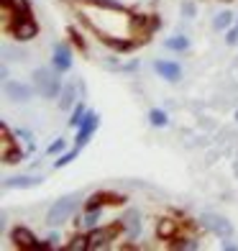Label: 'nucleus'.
<instances>
[{
	"mask_svg": "<svg viewBox=\"0 0 238 251\" xmlns=\"http://www.w3.org/2000/svg\"><path fill=\"white\" fill-rule=\"evenodd\" d=\"M33 90L36 95L47 98V100H54L62 95V79H59V70L51 64V67H39L33 72Z\"/></svg>",
	"mask_w": 238,
	"mask_h": 251,
	"instance_id": "f257e3e1",
	"label": "nucleus"
},
{
	"mask_svg": "<svg viewBox=\"0 0 238 251\" xmlns=\"http://www.w3.org/2000/svg\"><path fill=\"white\" fill-rule=\"evenodd\" d=\"M77 205H79V195H64L62 200H56V202L51 205V210H49V215H47V223H51V226L64 223V221L77 210Z\"/></svg>",
	"mask_w": 238,
	"mask_h": 251,
	"instance_id": "f03ea898",
	"label": "nucleus"
},
{
	"mask_svg": "<svg viewBox=\"0 0 238 251\" xmlns=\"http://www.w3.org/2000/svg\"><path fill=\"white\" fill-rule=\"evenodd\" d=\"M16 18H13V36L18 39V41H28V39H33L39 33V26H36V21L31 18V13H13Z\"/></svg>",
	"mask_w": 238,
	"mask_h": 251,
	"instance_id": "7ed1b4c3",
	"label": "nucleus"
},
{
	"mask_svg": "<svg viewBox=\"0 0 238 251\" xmlns=\"http://www.w3.org/2000/svg\"><path fill=\"white\" fill-rule=\"evenodd\" d=\"M200 223L208 228L210 233H215L218 238H231L233 236V226L223 218V215H215V213H202L200 215Z\"/></svg>",
	"mask_w": 238,
	"mask_h": 251,
	"instance_id": "20e7f679",
	"label": "nucleus"
},
{
	"mask_svg": "<svg viewBox=\"0 0 238 251\" xmlns=\"http://www.w3.org/2000/svg\"><path fill=\"white\" fill-rule=\"evenodd\" d=\"M97 126H100V116H97V113H93V110H87L82 123H79V128H77V136H74V141H77L79 149H82V146L90 141V136L97 131Z\"/></svg>",
	"mask_w": 238,
	"mask_h": 251,
	"instance_id": "39448f33",
	"label": "nucleus"
},
{
	"mask_svg": "<svg viewBox=\"0 0 238 251\" xmlns=\"http://www.w3.org/2000/svg\"><path fill=\"white\" fill-rule=\"evenodd\" d=\"M123 228V223H113V226H108V228H93V233H90V249H103V246H108L113 238L118 236V231Z\"/></svg>",
	"mask_w": 238,
	"mask_h": 251,
	"instance_id": "423d86ee",
	"label": "nucleus"
},
{
	"mask_svg": "<svg viewBox=\"0 0 238 251\" xmlns=\"http://www.w3.org/2000/svg\"><path fill=\"white\" fill-rule=\"evenodd\" d=\"M36 93L31 85H24V82H10V79H5V95L10 98V100H16V102H26V100H31V95Z\"/></svg>",
	"mask_w": 238,
	"mask_h": 251,
	"instance_id": "0eeeda50",
	"label": "nucleus"
},
{
	"mask_svg": "<svg viewBox=\"0 0 238 251\" xmlns=\"http://www.w3.org/2000/svg\"><path fill=\"white\" fill-rule=\"evenodd\" d=\"M51 64H54L59 72H70V70H72V51H70V47H67V44H54Z\"/></svg>",
	"mask_w": 238,
	"mask_h": 251,
	"instance_id": "6e6552de",
	"label": "nucleus"
},
{
	"mask_svg": "<svg viewBox=\"0 0 238 251\" xmlns=\"http://www.w3.org/2000/svg\"><path fill=\"white\" fill-rule=\"evenodd\" d=\"M154 70H156L159 77H164L167 82H177V79L182 77V70H179V64H177V62L159 59V62H154Z\"/></svg>",
	"mask_w": 238,
	"mask_h": 251,
	"instance_id": "1a4fd4ad",
	"label": "nucleus"
},
{
	"mask_svg": "<svg viewBox=\"0 0 238 251\" xmlns=\"http://www.w3.org/2000/svg\"><path fill=\"white\" fill-rule=\"evenodd\" d=\"M10 238L16 241V246H21V249H36V236H33L28 228H24V226H16L13 231H10Z\"/></svg>",
	"mask_w": 238,
	"mask_h": 251,
	"instance_id": "9d476101",
	"label": "nucleus"
},
{
	"mask_svg": "<svg viewBox=\"0 0 238 251\" xmlns=\"http://www.w3.org/2000/svg\"><path fill=\"white\" fill-rule=\"evenodd\" d=\"M41 185V177H28V175H21V177H8L3 182V187H13V190H28V187H36Z\"/></svg>",
	"mask_w": 238,
	"mask_h": 251,
	"instance_id": "9b49d317",
	"label": "nucleus"
},
{
	"mask_svg": "<svg viewBox=\"0 0 238 251\" xmlns=\"http://www.w3.org/2000/svg\"><path fill=\"white\" fill-rule=\"evenodd\" d=\"M120 223H123V228L128 231L131 238H139V236H141V215L136 213V210H128V213L120 218Z\"/></svg>",
	"mask_w": 238,
	"mask_h": 251,
	"instance_id": "f8f14e48",
	"label": "nucleus"
},
{
	"mask_svg": "<svg viewBox=\"0 0 238 251\" xmlns=\"http://www.w3.org/2000/svg\"><path fill=\"white\" fill-rule=\"evenodd\" d=\"M74 100H77V90H74V82L64 85V87H62V95H59V108H62V110H70V108L74 105Z\"/></svg>",
	"mask_w": 238,
	"mask_h": 251,
	"instance_id": "ddd939ff",
	"label": "nucleus"
},
{
	"mask_svg": "<svg viewBox=\"0 0 238 251\" xmlns=\"http://www.w3.org/2000/svg\"><path fill=\"white\" fill-rule=\"evenodd\" d=\"M103 39V44H108L110 49H116V51H131L133 49V41H126V39H113V36H100Z\"/></svg>",
	"mask_w": 238,
	"mask_h": 251,
	"instance_id": "4468645a",
	"label": "nucleus"
},
{
	"mask_svg": "<svg viewBox=\"0 0 238 251\" xmlns=\"http://www.w3.org/2000/svg\"><path fill=\"white\" fill-rule=\"evenodd\" d=\"M164 47L172 49V51H187L190 49V39L187 36H169L164 41Z\"/></svg>",
	"mask_w": 238,
	"mask_h": 251,
	"instance_id": "2eb2a0df",
	"label": "nucleus"
},
{
	"mask_svg": "<svg viewBox=\"0 0 238 251\" xmlns=\"http://www.w3.org/2000/svg\"><path fill=\"white\" fill-rule=\"evenodd\" d=\"M177 233V221H162L156 226V236L159 238H172Z\"/></svg>",
	"mask_w": 238,
	"mask_h": 251,
	"instance_id": "dca6fc26",
	"label": "nucleus"
},
{
	"mask_svg": "<svg viewBox=\"0 0 238 251\" xmlns=\"http://www.w3.org/2000/svg\"><path fill=\"white\" fill-rule=\"evenodd\" d=\"M231 24H233V13H231V10H223V13H218V16L213 18V28H215V31L228 28Z\"/></svg>",
	"mask_w": 238,
	"mask_h": 251,
	"instance_id": "f3484780",
	"label": "nucleus"
},
{
	"mask_svg": "<svg viewBox=\"0 0 238 251\" xmlns=\"http://www.w3.org/2000/svg\"><path fill=\"white\" fill-rule=\"evenodd\" d=\"M149 123L156 126V128H164V126L169 123V118H167V113L162 108H151L149 110Z\"/></svg>",
	"mask_w": 238,
	"mask_h": 251,
	"instance_id": "a211bd4d",
	"label": "nucleus"
},
{
	"mask_svg": "<svg viewBox=\"0 0 238 251\" xmlns=\"http://www.w3.org/2000/svg\"><path fill=\"white\" fill-rule=\"evenodd\" d=\"M5 8H13V13H31V3L28 0H3Z\"/></svg>",
	"mask_w": 238,
	"mask_h": 251,
	"instance_id": "6ab92c4d",
	"label": "nucleus"
},
{
	"mask_svg": "<svg viewBox=\"0 0 238 251\" xmlns=\"http://www.w3.org/2000/svg\"><path fill=\"white\" fill-rule=\"evenodd\" d=\"M85 105H74V110H72V116H70V121H67V126H70V128H79V123H82V118H85Z\"/></svg>",
	"mask_w": 238,
	"mask_h": 251,
	"instance_id": "aec40b11",
	"label": "nucleus"
},
{
	"mask_svg": "<svg viewBox=\"0 0 238 251\" xmlns=\"http://www.w3.org/2000/svg\"><path fill=\"white\" fill-rule=\"evenodd\" d=\"M77 154H79V146H74L72 151H64V154L54 162V167H56V169H62V167H67V164H72L74 159H77Z\"/></svg>",
	"mask_w": 238,
	"mask_h": 251,
	"instance_id": "412c9836",
	"label": "nucleus"
},
{
	"mask_svg": "<svg viewBox=\"0 0 238 251\" xmlns=\"http://www.w3.org/2000/svg\"><path fill=\"white\" fill-rule=\"evenodd\" d=\"M97 221H100V208H93V210H87V215H85V218L79 221V223L93 231V228H97Z\"/></svg>",
	"mask_w": 238,
	"mask_h": 251,
	"instance_id": "4be33fe9",
	"label": "nucleus"
},
{
	"mask_svg": "<svg viewBox=\"0 0 238 251\" xmlns=\"http://www.w3.org/2000/svg\"><path fill=\"white\" fill-rule=\"evenodd\" d=\"M67 249H70V251H87L90 249V236H74L72 244Z\"/></svg>",
	"mask_w": 238,
	"mask_h": 251,
	"instance_id": "5701e85b",
	"label": "nucleus"
},
{
	"mask_svg": "<svg viewBox=\"0 0 238 251\" xmlns=\"http://www.w3.org/2000/svg\"><path fill=\"white\" fill-rule=\"evenodd\" d=\"M24 156H26V151H21V149H16V146H13L10 151L3 154V162H5V164H18Z\"/></svg>",
	"mask_w": 238,
	"mask_h": 251,
	"instance_id": "b1692460",
	"label": "nucleus"
},
{
	"mask_svg": "<svg viewBox=\"0 0 238 251\" xmlns=\"http://www.w3.org/2000/svg\"><path fill=\"white\" fill-rule=\"evenodd\" d=\"M62 151H64V139H56V141H51V144L47 146V154H49V156L62 154Z\"/></svg>",
	"mask_w": 238,
	"mask_h": 251,
	"instance_id": "393cba45",
	"label": "nucleus"
},
{
	"mask_svg": "<svg viewBox=\"0 0 238 251\" xmlns=\"http://www.w3.org/2000/svg\"><path fill=\"white\" fill-rule=\"evenodd\" d=\"M225 41H228L231 47H233V44L238 41V21H236V26H233V28L228 31V36H225Z\"/></svg>",
	"mask_w": 238,
	"mask_h": 251,
	"instance_id": "a878e982",
	"label": "nucleus"
},
{
	"mask_svg": "<svg viewBox=\"0 0 238 251\" xmlns=\"http://www.w3.org/2000/svg\"><path fill=\"white\" fill-rule=\"evenodd\" d=\"M182 10H185V16H187V18H192V16H195V5H192L190 0H187V3L182 5Z\"/></svg>",
	"mask_w": 238,
	"mask_h": 251,
	"instance_id": "bb28decb",
	"label": "nucleus"
},
{
	"mask_svg": "<svg viewBox=\"0 0 238 251\" xmlns=\"http://www.w3.org/2000/svg\"><path fill=\"white\" fill-rule=\"evenodd\" d=\"M103 3H118V0H103Z\"/></svg>",
	"mask_w": 238,
	"mask_h": 251,
	"instance_id": "cd10ccee",
	"label": "nucleus"
},
{
	"mask_svg": "<svg viewBox=\"0 0 238 251\" xmlns=\"http://www.w3.org/2000/svg\"><path fill=\"white\" fill-rule=\"evenodd\" d=\"M236 118H238V110H236Z\"/></svg>",
	"mask_w": 238,
	"mask_h": 251,
	"instance_id": "c85d7f7f",
	"label": "nucleus"
},
{
	"mask_svg": "<svg viewBox=\"0 0 238 251\" xmlns=\"http://www.w3.org/2000/svg\"><path fill=\"white\" fill-rule=\"evenodd\" d=\"M225 3H231V0H225Z\"/></svg>",
	"mask_w": 238,
	"mask_h": 251,
	"instance_id": "c756f323",
	"label": "nucleus"
}]
</instances>
